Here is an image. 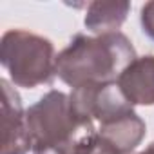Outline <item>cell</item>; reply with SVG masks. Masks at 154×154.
Returning a JSON list of instances; mask_svg holds the SVG:
<instances>
[{"mask_svg":"<svg viewBox=\"0 0 154 154\" xmlns=\"http://www.w3.org/2000/svg\"><path fill=\"white\" fill-rule=\"evenodd\" d=\"M138 154H154V141L150 143V145H147L141 152H138Z\"/></svg>","mask_w":154,"mask_h":154,"instance_id":"11","label":"cell"},{"mask_svg":"<svg viewBox=\"0 0 154 154\" xmlns=\"http://www.w3.org/2000/svg\"><path fill=\"white\" fill-rule=\"evenodd\" d=\"M74 111L82 118L109 125L120 118H125L134 112L132 103L125 98L120 85L112 84H87L72 89L69 94Z\"/></svg>","mask_w":154,"mask_h":154,"instance_id":"4","label":"cell"},{"mask_svg":"<svg viewBox=\"0 0 154 154\" xmlns=\"http://www.w3.org/2000/svg\"><path fill=\"white\" fill-rule=\"evenodd\" d=\"M145 122L136 114H129L125 118H120L109 125H102L98 129V134L109 141L111 145H114L118 150L125 152V154H131L138 145L140 141L143 140L145 136Z\"/></svg>","mask_w":154,"mask_h":154,"instance_id":"8","label":"cell"},{"mask_svg":"<svg viewBox=\"0 0 154 154\" xmlns=\"http://www.w3.org/2000/svg\"><path fill=\"white\" fill-rule=\"evenodd\" d=\"M140 20H141L143 33H145L149 38L154 40V0H152V2H147V4L141 8Z\"/></svg>","mask_w":154,"mask_h":154,"instance_id":"10","label":"cell"},{"mask_svg":"<svg viewBox=\"0 0 154 154\" xmlns=\"http://www.w3.org/2000/svg\"><path fill=\"white\" fill-rule=\"evenodd\" d=\"M96 136L98 132L82 140H76L72 143H67V145H60V147H38V149H33V154H91Z\"/></svg>","mask_w":154,"mask_h":154,"instance_id":"9","label":"cell"},{"mask_svg":"<svg viewBox=\"0 0 154 154\" xmlns=\"http://www.w3.org/2000/svg\"><path fill=\"white\" fill-rule=\"evenodd\" d=\"M0 62L18 87L51 84L56 74L54 45L49 38L26 29H9L0 42Z\"/></svg>","mask_w":154,"mask_h":154,"instance_id":"3","label":"cell"},{"mask_svg":"<svg viewBox=\"0 0 154 154\" xmlns=\"http://www.w3.org/2000/svg\"><path fill=\"white\" fill-rule=\"evenodd\" d=\"M136 58L131 40L120 31L96 36L80 33L56 56V74L72 89L112 84Z\"/></svg>","mask_w":154,"mask_h":154,"instance_id":"1","label":"cell"},{"mask_svg":"<svg viewBox=\"0 0 154 154\" xmlns=\"http://www.w3.org/2000/svg\"><path fill=\"white\" fill-rule=\"evenodd\" d=\"M131 11V4L125 0H109V2H91L87 6L85 27L96 35L116 33L125 22Z\"/></svg>","mask_w":154,"mask_h":154,"instance_id":"7","label":"cell"},{"mask_svg":"<svg viewBox=\"0 0 154 154\" xmlns=\"http://www.w3.org/2000/svg\"><path fill=\"white\" fill-rule=\"evenodd\" d=\"M33 149L60 147L96 134L93 120L74 111L71 98L62 91H51L26 111Z\"/></svg>","mask_w":154,"mask_h":154,"instance_id":"2","label":"cell"},{"mask_svg":"<svg viewBox=\"0 0 154 154\" xmlns=\"http://www.w3.org/2000/svg\"><path fill=\"white\" fill-rule=\"evenodd\" d=\"M116 84L132 105H154V54L136 58Z\"/></svg>","mask_w":154,"mask_h":154,"instance_id":"6","label":"cell"},{"mask_svg":"<svg viewBox=\"0 0 154 154\" xmlns=\"http://www.w3.org/2000/svg\"><path fill=\"white\" fill-rule=\"evenodd\" d=\"M2 116H0V154H27L33 150V141L27 129L26 111L15 87L2 78Z\"/></svg>","mask_w":154,"mask_h":154,"instance_id":"5","label":"cell"}]
</instances>
